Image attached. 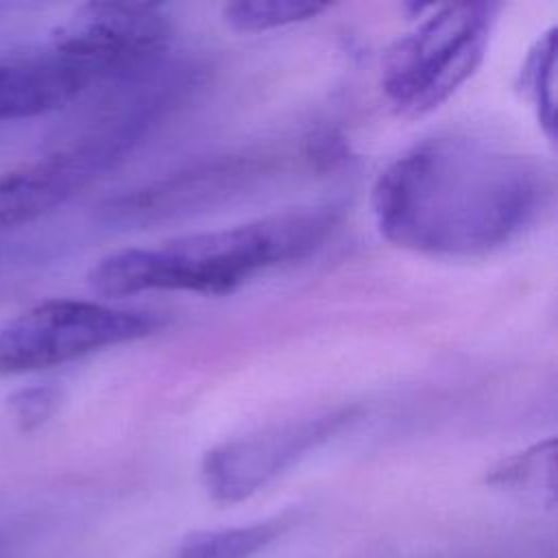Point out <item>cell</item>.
I'll use <instances>...</instances> for the list:
<instances>
[{"mask_svg":"<svg viewBox=\"0 0 558 558\" xmlns=\"http://www.w3.org/2000/svg\"><path fill=\"white\" fill-rule=\"evenodd\" d=\"M543 466H554V438L538 442L532 449L510 458L499 469H495L490 480L504 486L508 484V486L527 488L534 477L543 475Z\"/></svg>","mask_w":558,"mask_h":558,"instance_id":"14","label":"cell"},{"mask_svg":"<svg viewBox=\"0 0 558 558\" xmlns=\"http://www.w3.org/2000/svg\"><path fill=\"white\" fill-rule=\"evenodd\" d=\"M521 85L549 140L556 137V28L530 48L521 70Z\"/></svg>","mask_w":558,"mask_h":558,"instance_id":"11","label":"cell"},{"mask_svg":"<svg viewBox=\"0 0 558 558\" xmlns=\"http://www.w3.org/2000/svg\"><path fill=\"white\" fill-rule=\"evenodd\" d=\"M329 4L312 0H238L222 9L225 22L240 33H262L320 15Z\"/></svg>","mask_w":558,"mask_h":558,"instance_id":"12","label":"cell"},{"mask_svg":"<svg viewBox=\"0 0 558 558\" xmlns=\"http://www.w3.org/2000/svg\"><path fill=\"white\" fill-rule=\"evenodd\" d=\"M270 170L268 157H222L153 181L109 198L100 207L105 222L120 229L146 227L207 211L253 187Z\"/></svg>","mask_w":558,"mask_h":558,"instance_id":"7","label":"cell"},{"mask_svg":"<svg viewBox=\"0 0 558 558\" xmlns=\"http://www.w3.org/2000/svg\"><path fill=\"white\" fill-rule=\"evenodd\" d=\"M170 17L155 2H87L52 37L89 87L116 85L163 61Z\"/></svg>","mask_w":558,"mask_h":558,"instance_id":"5","label":"cell"},{"mask_svg":"<svg viewBox=\"0 0 558 558\" xmlns=\"http://www.w3.org/2000/svg\"><path fill=\"white\" fill-rule=\"evenodd\" d=\"M336 220V207H312L172 238L157 246L122 248L98 259L87 281L102 296L227 294L275 266L310 255Z\"/></svg>","mask_w":558,"mask_h":558,"instance_id":"2","label":"cell"},{"mask_svg":"<svg viewBox=\"0 0 558 558\" xmlns=\"http://www.w3.org/2000/svg\"><path fill=\"white\" fill-rule=\"evenodd\" d=\"M495 4L453 2L436 7L384 59L381 87L403 116H423L462 87L486 54Z\"/></svg>","mask_w":558,"mask_h":558,"instance_id":"3","label":"cell"},{"mask_svg":"<svg viewBox=\"0 0 558 558\" xmlns=\"http://www.w3.org/2000/svg\"><path fill=\"white\" fill-rule=\"evenodd\" d=\"M59 401L61 395L52 386H28L7 397L9 410L22 429H35L46 423L54 414Z\"/></svg>","mask_w":558,"mask_h":558,"instance_id":"13","label":"cell"},{"mask_svg":"<svg viewBox=\"0 0 558 558\" xmlns=\"http://www.w3.org/2000/svg\"><path fill=\"white\" fill-rule=\"evenodd\" d=\"M292 521L294 514L281 512L246 525L194 532L181 543L179 558H255L288 532Z\"/></svg>","mask_w":558,"mask_h":558,"instance_id":"10","label":"cell"},{"mask_svg":"<svg viewBox=\"0 0 558 558\" xmlns=\"http://www.w3.org/2000/svg\"><path fill=\"white\" fill-rule=\"evenodd\" d=\"M551 179L534 157L434 135L377 177L371 207L395 246L429 257H480L523 235L547 209Z\"/></svg>","mask_w":558,"mask_h":558,"instance_id":"1","label":"cell"},{"mask_svg":"<svg viewBox=\"0 0 558 558\" xmlns=\"http://www.w3.org/2000/svg\"><path fill=\"white\" fill-rule=\"evenodd\" d=\"M161 316L94 301L50 299L0 327V373L59 366L155 333Z\"/></svg>","mask_w":558,"mask_h":558,"instance_id":"4","label":"cell"},{"mask_svg":"<svg viewBox=\"0 0 558 558\" xmlns=\"http://www.w3.org/2000/svg\"><path fill=\"white\" fill-rule=\"evenodd\" d=\"M89 89L87 78L52 46L0 61V122L50 113Z\"/></svg>","mask_w":558,"mask_h":558,"instance_id":"9","label":"cell"},{"mask_svg":"<svg viewBox=\"0 0 558 558\" xmlns=\"http://www.w3.org/2000/svg\"><path fill=\"white\" fill-rule=\"evenodd\" d=\"M98 172L65 148L0 174V229L28 225L74 196Z\"/></svg>","mask_w":558,"mask_h":558,"instance_id":"8","label":"cell"},{"mask_svg":"<svg viewBox=\"0 0 558 558\" xmlns=\"http://www.w3.org/2000/svg\"><path fill=\"white\" fill-rule=\"evenodd\" d=\"M357 418V408H327L286 418L257 432L225 440L201 462V477L211 499L238 504L299 464Z\"/></svg>","mask_w":558,"mask_h":558,"instance_id":"6","label":"cell"}]
</instances>
